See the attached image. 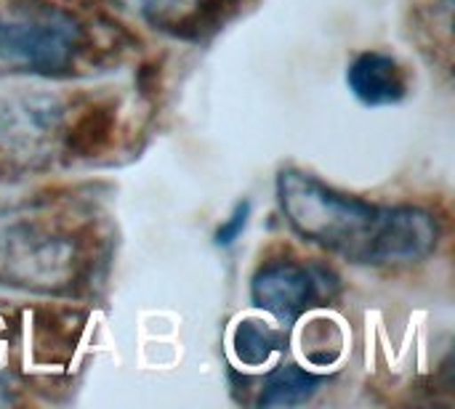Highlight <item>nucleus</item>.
Here are the masks:
<instances>
[{
  "label": "nucleus",
  "mask_w": 455,
  "mask_h": 409,
  "mask_svg": "<svg viewBox=\"0 0 455 409\" xmlns=\"http://www.w3.org/2000/svg\"><path fill=\"white\" fill-rule=\"evenodd\" d=\"M64 120V104L56 96L32 93L11 98L0 106V141L16 152L40 149Z\"/></svg>",
  "instance_id": "6"
},
{
  "label": "nucleus",
  "mask_w": 455,
  "mask_h": 409,
  "mask_svg": "<svg viewBox=\"0 0 455 409\" xmlns=\"http://www.w3.org/2000/svg\"><path fill=\"white\" fill-rule=\"evenodd\" d=\"M285 349H288L285 330H280L264 319L243 317L232 330V357L237 365H243L248 370L269 365Z\"/></svg>",
  "instance_id": "8"
},
{
  "label": "nucleus",
  "mask_w": 455,
  "mask_h": 409,
  "mask_svg": "<svg viewBox=\"0 0 455 409\" xmlns=\"http://www.w3.org/2000/svg\"><path fill=\"white\" fill-rule=\"evenodd\" d=\"M85 269L77 234L45 221H11L0 226V277L37 293L69 290Z\"/></svg>",
  "instance_id": "3"
},
{
  "label": "nucleus",
  "mask_w": 455,
  "mask_h": 409,
  "mask_svg": "<svg viewBox=\"0 0 455 409\" xmlns=\"http://www.w3.org/2000/svg\"><path fill=\"white\" fill-rule=\"evenodd\" d=\"M251 210H253L251 200H240V202L232 208V213H229V216L219 224V229L213 232V245H216V248H232V245L243 237V232H245V226H248Z\"/></svg>",
  "instance_id": "12"
},
{
  "label": "nucleus",
  "mask_w": 455,
  "mask_h": 409,
  "mask_svg": "<svg viewBox=\"0 0 455 409\" xmlns=\"http://www.w3.org/2000/svg\"><path fill=\"white\" fill-rule=\"evenodd\" d=\"M275 192L285 224L304 242L355 266L424 263L443 240V226L432 210L368 202L299 168L280 170Z\"/></svg>",
  "instance_id": "1"
},
{
  "label": "nucleus",
  "mask_w": 455,
  "mask_h": 409,
  "mask_svg": "<svg viewBox=\"0 0 455 409\" xmlns=\"http://www.w3.org/2000/svg\"><path fill=\"white\" fill-rule=\"evenodd\" d=\"M347 88L363 106H395L408 98L411 75L397 56L363 51L347 67Z\"/></svg>",
  "instance_id": "5"
},
{
  "label": "nucleus",
  "mask_w": 455,
  "mask_h": 409,
  "mask_svg": "<svg viewBox=\"0 0 455 409\" xmlns=\"http://www.w3.org/2000/svg\"><path fill=\"white\" fill-rule=\"evenodd\" d=\"M328 277L323 266L299 258H269L251 277V301L275 322L296 325L328 295Z\"/></svg>",
  "instance_id": "4"
},
{
  "label": "nucleus",
  "mask_w": 455,
  "mask_h": 409,
  "mask_svg": "<svg viewBox=\"0 0 455 409\" xmlns=\"http://www.w3.org/2000/svg\"><path fill=\"white\" fill-rule=\"evenodd\" d=\"M91 51V32L72 11L45 0L0 8V72L69 77Z\"/></svg>",
  "instance_id": "2"
},
{
  "label": "nucleus",
  "mask_w": 455,
  "mask_h": 409,
  "mask_svg": "<svg viewBox=\"0 0 455 409\" xmlns=\"http://www.w3.org/2000/svg\"><path fill=\"white\" fill-rule=\"evenodd\" d=\"M323 383H325V378L307 367L280 365L264 378L256 405L264 409L301 407L315 399V394L320 391Z\"/></svg>",
  "instance_id": "7"
},
{
  "label": "nucleus",
  "mask_w": 455,
  "mask_h": 409,
  "mask_svg": "<svg viewBox=\"0 0 455 409\" xmlns=\"http://www.w3.org/2000/svg\"><path fill=\"white\" fill-rule=\"evenodd\" d=\"M109 130H112V109H88L85 117L77 120V125L69 130V146L75 152L83 154H93L99 152L107 141H109Z\"/></svg>",
  "instance_id": "11"
},
{
  "label": "nucleus",
  "mask_w": 455,
  "mask_h": 409,
  "mask_svg": "<svg viewBox=\"0 0 455 409\" xmlns=\"http://www.w3.org/2000/svg\"><path fill=\"white\" fill-rule=\"evenodd\" d=\"M344 351V335L333 322H312V327L304 333V357L315 367H328L333 365Z\"/></svg>",
  "instance_id": "10"
},
{
  "label": "nucleus",
  "mask_w": 455,
  "mask_h": 409,
  "mask_svg": "<svg viewBox=\"0 0 455 409\" xmlns=\"http://www.w3.org/2000/svg\"><path fill=\"white\" fill-rule=\"evenodd\" d=\"M112 3L144 19L152 27L179 32V27H189L200 16L205 0H112Z\"/></svg>",
  "instance_id": "9"
}]
</instances>
